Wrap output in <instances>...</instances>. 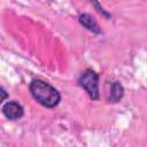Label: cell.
I'll use <instances>...</instances> for the list:
<instances>
[{
	"mask_svg": "<svg viewBox=\"0 0 147 147\" xmlns=\"http://www.w3.org/2000/svg\"><path fill=\"white\" fill-rule=\"evenodd\" d=\"M30 92L34 100L46 108L56 107L61 100L59 91L41 79H33L30 83Z\"/></svg>",
	"mask_w": 147,
	"mask_h": 147,
	"instance_id": "obj_1",
	"label": "cell"
},
{
	"mask_svg": "<svg viewBox=\"0 0 147 147\" xmlns=\"http://www.w3.org/2000/svg\"><path fill=\"white\" fill-rule=\"evenodd\" d=\"M79 85L87 92L92 100L99 99V76L92 69H86L79 77Z\"/></svg>",
	"mask_w": 147,
	"mask_h": 147,
	"instance_id": "obj_2",
	"label": "cell"
},
{
	"mask_svg": "<svg viewBox=\"0 0 147 147\" xmlns=\"http://www.w3.org/2000/svg\"><path fill=\"white\" fill-rule=\"evenodd\" d=\"M2 114L10 121L20 119L24 115L23 107L16 101H8L2 106Z\"/></svg>",
	"mask_w": 147,
	"mask_h": 147,
	"instance_id": "obj_3",
	"label": "cell"
},
{
	"mask_svg": "<svg viewBox=\"0 0 147 147\" xmlns=\"http://www.w3.org/2000/svg\"><path fill=\"white\" fill-rule=\"evenodd\" d=\"M79 23L86 28L88 31L93 32V33H96V34H100L101 33V29L99 26V24L96 23V21L94 20L93 16H91L90 14H80L79 15Z\"/></svg>",
	"mask_w": 147,
	"mask_h": 147,
	"instance_id": "obj_4",
	"label": "cell"
},
{
	"mask_svg": "<svg viewBox=\"0 0 147 147\" xmlns=\"http://www.w3.org/2000/svg\"><path fill=\"white\" fill-rule=\"evenodd\" d=\"M124 95V88L122 86L121 83L118 82H114L111 84V87H110V93H109V102H118Z\"/></svg>",
	"mask_w": 147,
	"mask_h": 147,
	"instance_id": "obj_5",
	"label": "cell"
},
{
	"mask_svg": "<svg viewBox=\"0 0 147 147\" xmlns=\"http://www.w3.org/2000/svg\"><path fill=\"white\" fill-rule=\"evenodd\" d=\"M92 5H93V6L96 8V10H98L100 14H102L105 17H110V14H109V13H107V11H106V10L102 8V6H101V5H100L98 1H93V2H92Z\"/></svg>",
	"mask_w": 147,
	"mask_h": 147,
	"instance_id": "obj_6",
	"label": "cell"
},
{
	"mask_svg": "<svg viewBox=\"0 0 147 147\" xmlns=\"http://www.w3.org/2000/svg\"><path fill=\"white\" fill-rule=\"evenodd\" d=\"M0 93H1V101H5V99L7 98V93H6V91L3 90V87L0 88Z\"/></svg>",
	"mask_w": 147,
	"mask_h": 147,
	"instance_id": "obj_7",
	"label": "cell"
}]
</instances>
